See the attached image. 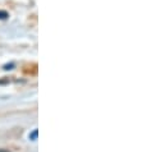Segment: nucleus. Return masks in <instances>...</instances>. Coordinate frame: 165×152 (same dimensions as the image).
I'll list each match as a JSON object with an SVG mask.
<instances>
[{
  "mask_svg": "<svg viewBox=\"0 0 165 152\" xmlns=\"http://www.w3.org/2000/svg\"><path fill=\"white\" fill-rule=\"evenodd\" d=\"M37 136H38V130H37V129H33V132L29 133V139L36 141V139H37Z\"/></svg>",
  "mask_w": 165,
  "mask_h": 152,
  "instance_id": "nucleus-1",
  "label": "nucleus"
},
{
  "mask_svg": "<svg viewBox=\"0 0 165 152\" xmlns=\"http://www.w3.org/2000/svg\"><path fill=\"white\" fill-rule=\"evenodd\" d=\"M7 17H8V14H7L5 12H0V18H2V19L7 18Z\"/></svg>",
  "mask_w": 165,
  "mask_h": 152,
  "instance_id": "nucleus-2",
  "label": "nucleus"
},
{
  "mask_svg": "<svg viewBox=\"0 0 165 152\" xmlns=\"http://www.w3.org/2000/svg\"><path fill=\"white\" fill-rule=\"evenodd\" d=\"M0 152H9V150H4V148H0Z\"/></svg>",
  "mask_w": 165,
  "mask_h": 152,
  "instance_id": "nucleus-3",
  "label": "nucleus"
}]
</instances>
